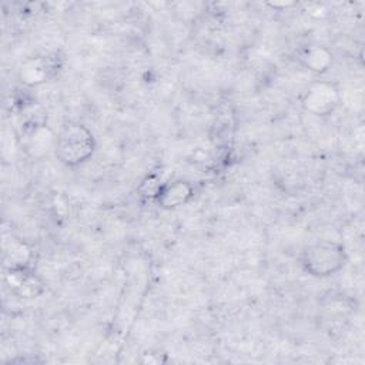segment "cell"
<instances>
[{
    "label": "cell",
    "mask_w": 365,
    "mask_h": 365,
    "mask_svg": "<svg viewBox=\"0 0 365 365\" xmlns=\"http://www.w3.org/2000/svg\"><path fill=\"white\" fill-rule=\"evenodd\" d=\"M96 148L93 131L81 123L70 121L57 133L54 155L66 167H78L93 157Z\"/></svg>",
    "instance_id": "obj_1"
},
{
    "label": "cell",
    "mask_w": 365,
    "mask_h": 365,
    "mask_svg": "<svg viewBox=\"0 0 365 365\" xmlns=\"http://www.w3.org/2000/svg\"><path fill=\"white\" fill-rule=\"evenodd\" d=\"M348 261L345 247L334 240H321L308 244L299 255L302 269L315 278H327L338 274Z\"/></svg>",
    "instance_id": "obj_2"
},
{
    "label": "cell",
    "mask_w": 365,
    "mask_h": 365,
    "mask_svg": "<svg viewBox=\"0 0 365 365\" xmlns=\"http://www.w3.org/2000/svg\"><path fill=\"white\" fill-rule=\"evenodd\" d=\"M341 104V90L334 81H312L301 96V107L314 115H331Z\"/></svg>",
    "instance_id": "obj_3"
},
{
    "label": "cell",
    "mask_w": 365,
    "mask_h": 365,
    "mask_svg": "<svg viewBox=\"0 0 365 365\" xmlns=\"http://www.w3.org/2000/svg\"><path fill=\"white\" fill-rule=\"evenodd\" d=\"M194 185L187 180H171L161 182L154 202L164 210H175L188 204L194 198Z\"/></svg>",
    "instance_id": "obj_4"
},
{
    "label": "cell",
    "mask_w": 365,
    "mask_h": 365,
    "mask_svg": "<svg viewBox=\"0 0 365 365\" xmlns=\"http://www.w3.org/2000/svg\"><path fill=\"white\" fill-rule=\"evenodd\" d=\"M58 63L56 57L51 56H43V57H34L29 61H26L20 70L21 81L27 86H38L50 80L54 73L57 71Z\"/></svg>",
    "instance_id": "obj_5"
},
{
    "label": "cell",
    "mask_w": 365,
    "mask_h": 365,
    "mask_svg": "<svg viewBox=\"0 0 365 365\" xmlns=\"http://www.w3.org/2000/svg\"><path fill=\"white\" fill-rule=\"evenodd\" d=\"M298 63L308 71L314 74H324L327 73L332 63L334 54L332 51L321 44H308L302 47L298 53Z\"/></svg>",
    "instance_id": "obj_6"
},
{
    "label": "cell",
    "mask_w": 365,
    "mask_h": 365,
    "mask_svg": "<svg viewBox=\"0 0 365 365\" xmlns=\"http://www.w3.org/2000/svg\"><path fill=\"white\" fill-rule=\"evenodd\" d=\"M54 134L44 123H34L26 133V148L33 157H44L48 153H54L56 148Z\"/></svg>",
    "instance_id": "obj_7"
},
{
    "label": "cell",
    "mask_w": 365,
    "mask_h": 365,
    "mask_svg": "<svg viewBox=\"0 0 365 365\" xmlns=\"http://www.w3.org/2000/svg\"><path fill=\"white\" fill-rule=\"evenodd\" d=\"M161 185V181L160 178H157L155 175H148L144 178V181L140 184L138 190H140V195L148 198V200H153L154 201V197L158 191Z\"/></svg>",
    "instance_id": "obj_8"
}]
</instances>
